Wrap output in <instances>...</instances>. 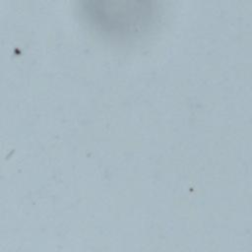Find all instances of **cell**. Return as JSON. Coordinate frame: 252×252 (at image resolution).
Returning a JSON list of instances; mask_svg holds the SVG:
<instances>
[{"label":"cell","instance_id":"obj_1","mask_svg":"<svg viewBox=\"0 0 252 252\" xmlns=\"http://www.w3.org/2000/svg\"><path fill=\"white\" fill-rule=\"evenodd\" d=\"M81 12L96 32L122 40L144 35L159 16L157 2L142 0H87L82 2Z\"/></svg>","mask_w":252,"mask_h":252}]
</instances>
